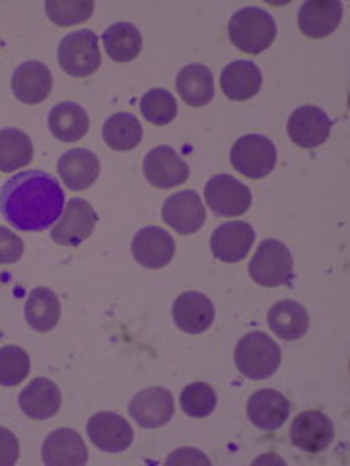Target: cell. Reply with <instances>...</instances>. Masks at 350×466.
I'll return each mask as SVG.
<instances>
[{"label":"cell","mask_w":350,"mask_h":466,"mask_svg":"<svg viewBox=\"0 0 350 466\" xmlns=\"http://www.w3.org/2000/svg\"><path fill=\"white\" fill-rule=\"evenodd\" d=\"M65 208V191L46 171H22L0 188V212L20 231L53 228Z\"/></svg>","instance_id":"obj_1"},{"label":"cell","mask_w":350,"mask_h":466,"mask_svg":"<svg viewBox=\"0 0 350 466\" xmlns=\"http://www.w3.org/2000/svg\"><path fill=\"white\" fill-rule=\"evenodd\" d=\"M230 41L240 51L259 55L273 46L276 24L269 12L257 6H245L233 14L228 24Z\"/></svg>","instance_id":"obj_2"},{"label":"cell","mask_w":350,"mask_h":466,"mask_svg":"<svg viewBox=\"0 0 350 466\" xmlns=\"http://www.w3.org/2000/svg\"><path fill=\"white\" fill-rule=\"evenodd\" d=\"M233 360H236L240 373L255 379V381H262V379L273 377L281 368L283 352L281 346L269 334L250 332L238 342Z\"/></svg>","instance_id":"obj_3"},{"label":"cell","mask_w":350,"mask_h":466,"mask_svg":"<svg viewBox=\"0 0 350 466\" xmlns=\"http://www.w3.org/2000/svg\"><path fill=\"white\" fill-rule=\"evenodd\" d=\"M294 274V260L288 247L279 239H265L250 262V276L265 288L284 286Z\"/></svg>","instance_id":"obj_4"},{"label":"cell","mask_w":350,"mask_h":466,"mask_svg":"<svg viewBox=\"0 0 350 466\" xmlns=\"http://www.w3.org/2000/svg\"><path fill=\"white\" fill-rule=\"evenodd\" d=\"M58 65L70 76H90L101 65L98 35L92 29L68 34L58 46Z\"/></svg>","instance_id":"obj_5"},{"label":"cell","mask_w":350,"mask_h":466,"mask_svg":"<svg viewBox=\"0 0 350 466\" xmlns=\"http://www.w3.org/2000/svg\"><path fill=\"white\" fill-rule=\"evenodd\" d=\"M232 166L250 179H262L276 166L274 144L262 135H245L233 144Z\"/></svg>","instance_id":"obj_6"},{"label":"cell","mask_w":350,"mask_h":466,"mask_svg":"<svg viewBox=\"0 0 350 466\" xmlns=\"http://www.w3.org/2000/svg\"><path fill=\"white\" fill-rule=\"evenodd\" d=\"M98 214L92 204L84 198H70L65 212L51 228V239L65 247H77L94 233Z\"/></svg>","instance_id":"obj_7"},{"label":"cell","mask_w":350,"mask_h":466,"mask_svg":"<svg viewBox=\"0 0 350 466\" xmlns=\"http://www.w3.org/2000/svg\"><path fill=\"white\" fill-rule=\"evenodd\" d=\"M204 200L218 216H242L252 207V191L232 175L221 173L209 179L204 187Z\"/></svg>","instance_id":"obj_8"},{"label":"cell","mask_w":350,"mask_h":466,"mask_svg":"<svg viewBox=\"0 0 350 466\" xmlns=\"http://www.w3.org/2000/svg\"><path fill=\"white\" fill-rule=\"evenodd\" d=\"M335 437L333 421L319 410H305L296 416L290 428V440L304 453L317 455L331 445Z\"/></svg>","instance_id":"obj_9"},{"label":"cell","mask_w":350,"mask_h":466,"mask_svg":"<svg viewBox=\"0 0 350 466\" xmlns=\"http://www.w3.org/2000/svg\"><path fill=\"white\" fill-rule=\"evenodd\" d=\"M175 404L168 389L150 387L144 389L129 402V414L140 428L156 430L166 426L173 418Z\"/></svg>","instance_id":"obj_10"},{"label":"cell","mask_w":350,"mask_h":466,"mask_svg":"<svg viewBox=\"0 0 350 466\" xmlns=\"http://www.w3.org/2000/svg\"><path fill=\"white\" fill-rule=\"evenodd\" d=\"M144 177L158 188H171L183 185L189 177V166L170 146H156L144 157Z\"/></svg>","instance_id":"obj_11"},{"label":"cell","mask_w":350,"mask_h":466,"mask_svg":"<svg viewBox=\"0 0 350 466\" xmlns=\"http://www.w3.org/2000/svg\"><path fill=\"white\" fill-rule=\"evenodd\" d=\"M162 218L181 236H191L207 222V210L195 191H180L164 202Z\"/></svg>","instance_id":"obj_12"},{"label":"cell","mask_w":350,"mask_h":466,"mask_svg":"<svg viewBox=\"0 0 350 466\" xmlns=\"http://www.w3.org/2000/svg\"><path fill=\"white\" fill-rule=\"evenodd\" d=\"M331 119L324 109L315 106H304L290 115L288 119V137L300 148H317L327 142L331 135Z\"/></svg>","instance_id":"obj_13"},{"label":"cell","mask_w":350,"mask_h":466,"mask_svg":"<svg viewBox=\"0 0 350 466\" xmlns=\"http://www.w3.org/2000/svg\"><path fill=\"white\" fill-rule=\"evenodd\" d=\"M88 435L92 443L106 453H121L133 443V428L115 412H98L88 421Z\"/></svg>","instance_id":"obj_14"},{"label":"cell","mask_w":350,"mask_h":466,"mask_svg":"<svg viewBox=\"0 0 350 466\" xmlns=\"http://www.w3.org/2000/svg\"><path fill=\"white\" fill-rule=\"evenodd\" d=\"M133 257L144 268H164L175 255V241L162 228H144L130 243Z\"/></svg>","instance_id":"obj_15"},{"label":"cell","mask_w":350,"mask_h":466,"mask_svg":"<svg viewBox=\"0 0 350 466\" xmlns=\"http://www.w3.org/2000/svg\"><path fill=\"white\" fill-rule=\"evenodd\" d=\"M343 12L339 0H308L298 12L300 32L312 39L327 37L339 27Z\"/></svg>","instance_id":"obj_16"},{"label":"cell","mask_w":350,"mask_h":466,"mask_svg":"<svg viewBox=\"0 0 350 466\" xmlns=\"http://www.w3.org/2000/svg\"><path fill=\"white\" fill-rule=\"evenodd\" d=\"M255 243V229L245 222H228L218 226L211 238V249L224 262H240Z\"/></svg>","instance_id":"obj_17"},{"label":"cell","mask_w":350,"mask_h":466,"mask_svg":"<svg viewBox=\"0 0 350 466\" xmlns=\"http://www.w3.org/2000/svg\"><path fill=\"white\" fill-rule=\"evenodd\" d=\"M53 87L51 70L37 61L22 63L12 76V92L22 104L36 106L46 101Z\"/></svg>","instance_id":"obj_18"},{"label":"cell","mask_w":350,"mask_h":466,"mask_svg":"<svg viewBox=\"0 0 350 466\" xmlns=\"http://www.w3.org/2000/svg\"><path fill=\"white\" fill-rule=\"evenodd\" d=\"M247 416L259 430H279L290 416V402L279 390L261 389L247 402Z\"/></svg>","instance_id":"obj_19"},{"label":"cell","mask_w":350,"mask_h":466,"mask_svg":"<svg viewBox=\"0 0 350 466\" xmlns=\"http://www.w3.org/2000/svg\"><path fill=\"white\" fill-rule=\"evenodd\" d=\"M41 457L47 466H82L88 462V449L78 431L63 428L47 435Z\"/></svg>","instance_id":"obj_20"},{"label":"cell","mask_w":350,"mask_h":466,"mask_svg":"<svg viewBox=\"0 0 350 466\" xmlns=\"http://www.w3.org/2000/svg\"><path fill=\"white\" fill-rule=\"evenodd\" d=\"M171 315L183 332L201 334L212 325L214 305L201 291H185L173 301Z\"/></svg>","instance_id":"obj_21"},{"label":"cell","mask_w":350,"mask_h":466,"mask_svg":"<svg viewBox=\"0 0 350 466\" xmlns=\"http://www.w3.org/2000/svg\"><path fill=\"white\" fill-rule=\"evenodd\" d=\"M57 171L70 191H86L99 177V159L86 148L68 150L58 159Z\"/></svg>","instance_id":"obj_22"},{"label":"cell","mask_w":350,"mask_h":466,"mask_svg":"<svg viewBox=\"0 0 350 466\" xmlns=\"http://www.w3.org/2000/svg\"><path fill=\"white\" fill-rule=\"evenodd\" d=\"M61 390L51 379L39 377L34 379L18 397L22 412L32 420H47L53 418L61 408Z\"/></svg>","instance_id":"obj_23"},{"label":"cell","mask_w":350,"mask_h":466,"mask_svg":"<svg viewBox=\"0 0 350 466\" xmlns=\"http://www.w3.org/2000/svg\"><path fill=\"white\" fill-rule=\"evenodd\" d=\"M262 84V75L255 63L250 61H233L230 63L221 76V86L226 97L233 101L252 99L259 94Z\"/></svg>","instance_id":"obj_24"},{"label":"cell","mask_w":350,"mask_h":466,"mask_svg":"<svg viewBox=\"0 0 350 466\" xmlns=\"http://www.w3.org/2000/svg\"><path fill=\"white\" fill-rule=\"evenodd\" d=\"M90 128V116L75 101H63L49 113V130L61 142H77L86 137Z\"/></svg>","instance_id":"obj_25"},{"label":"cell","mask_w":350,"mask_h":466,"mask_svg":"<svg viewBox=\"0 0 350 466\" xmlns=\"http://www.w3.org/2000/svg\"><path fill=\"white\" fill-rule=\"evenodd\" d=\"M269 327L283 340H298L308 332L310 315L302 303L284 299L271 308Z\"/></svg>","instance_id":"obj_26"},{"label":"cell","mask_w":350,"mask_h":466,"mask_svg":"<svg viewBox=\"0 0 350 466\" xmlns=\"http://www.w3.org/2000/svg\"><path fill=\"white\" fill-rule=\"evenodd\" d=\"M178 94L187 106L202 107L214 97L212 72L204 65H189L178 75Z\"/></svg>","instance_id":"obj_27"},{"label":"cell","mask_w":350,"mask_h":466,"mask_svg":"<svg viewBox=\"0 0 350 466\" xmlns=\"http://www.w3.org/2000/svg\"><path fill=\"white\" fill-rule=\"evenodd\" d=\"M26 320L37 332H49L61 319V301L49 288H36L26 301Z\"/></svg>","instance_id":"obj_28"},{"label":"cell","mask_w":350,"mask_h":466,"mask_svg":"<svg viewBox=\"0 0 350 466\" xmlns=\"http://www.w3.org/2000/svg\"><path fill=\"white\" fill-rule=\"evenodd\" d=\"M104 47L115 63H130L140 55V32L129 22H117L104 32Z\"/></svg>","instance_id":"obj_29"},{"label":"cell","mask_w":350,"mask_h":466,"mask_svg":"<svg viewBox=\"0 0 350 466\" xmlns=\"http://www.w3.org/2000/svg\"><path fill=\"white\" fill-rule=\"evenodd\" d=\"M34 159V144L20 128L0 130V171L12 173Z\"/></svg>","instance_id":"obj_30"},{"label":"cell","mask_w":350,"mask_h":466,"mask_svg":"<svg viewBox=\"0 0 350 466\" xmlns=\"http://www.w3.org/2000/svg\"><path fill=\"white\" fill-rule=\"evenodd\" d=\"M104 140L113 150H133L142 140V125L133 113H115L104 125Z\"/></svg>","instance_id":"obj_31"},{"label":"cell","mask_w":350,"mask_h":466,"mask_svg":"<svg viewBox=\"0 0 350 466\" xmlns=\"http://www.w3.org/2000/svg\"><path fill=\"white\" fill-rule=\"evenodd\" d=\"M140 111L149 123L164 127L170 125L175 119V115H178V101H175V97L168 90L156 87V90H150L142 96Z\"/></svg>","instance_id":"obj_32"},{"label":"cell","mask_w":350,"mask_h":466,"mask_svg":"<svg viewBox=\"0 0 350 466\" xmlns=\"http://www.w3.org/2000/svg\"><path fill=\"white\" fill-rule=\"evenodd\" d=\"M96 5L94 0H47L46 12L57 25H75L90 20Z\"/></svg>","instance_id":"obj_33"},{"label":"cell","mask_w":350,"mask_h":466,"mask_svg":"<svg viewBox=\"0 0 350 466\" xmlns=\"http://www.w3.org/2000/svg\"><path fill=\"white\" fill-rule=\"evenodd\" d=\"M32 361L26 350L20 346H5L0 348V385L16 387L29 373Z\"/></svg>","instance_id":"obj_34"},{"label":"cell","mask_w":350,"mask_h":466,"mask_svg":"<svg viewBox=\"0 0 350 466\" xmlns=\"http://www.w3.org/2000/svg\"><path fill=\"white\" fill-rule=\"evenodd\" d=\"M181 408L191 418H207L216 408V392L207 383H191L181 390Z\"/></svg>","instance_id":"obj_35"},{"label":"cell","mask_w":350,"mask_h":466,"mask_svg":"<svg viewBox=\"0 0 350 466\" xmlns=\"http://www.w3.org/2000/svg\"><path fill=\"white\" fill-rule=\"evenodd\" d=\"M22 255H24V241L8 228L0 226V265L16 262L22 258Z\"/></svg>","instance_id":"obj_36"},{"label":"cell","mask_w":350,"mask_h":466,"mask_svg":"<svg viewBox=\"0 0 350 466\" xmlns=\"http://www.w3.org/2000/svg\"><path fill=\"white\" fill-rule=\"evenodd\" d=\"M20 459L18 437L10 430L0 426V466H12Z\"/></svg>","instance_id":"obj_37"},{"label":"cell","mask_w":350,"mask_h":466,"mask_svg":"<svg viewBox=\"0 0 350 466\" xmlns=\"http://www.w3.org/2000/svg\"><path fill=\"white\" fill-rule=\"evenodd\" d=\"M166 462L168 464H171V462H204V464H209L211 461L202 453H199L197 449H180L178 453L170 457Z\"/></svg>","instance_id":"obj_38"}]
</instances>
